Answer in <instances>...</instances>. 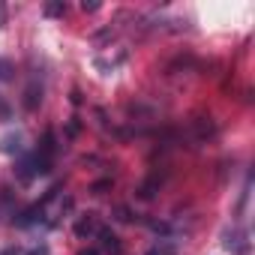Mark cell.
<instances>
[{
  "label": "cell",
  "instance_id": "cell-1",
  "mask_svg": "<svg viewBox=\"0 0 255 255\" xmlns=\"http://www.w3.org/2000/svg\"><path fill=\"white\" fill-rule=\"evenodd\" d=\"M39 102H42V84H39L36 78H30V84L24 87V108H27V111H36Z\"/></svg>",
  "mask_w": 255,
  "mask_h": 255
},
{
  "label": "cell",
  "instance_id": "cell-2",
  "mask_svg": "<svg viewBox=\"0 0 255 255\" xmlns=\"http://www.w3.org/2000/svg\"><path fill=\"white\" fill-rule=\"evenodd\" d=\"M99 231V225H96V216L93 213H87V216H81L78 222H75V234L78 237H90V234H96Z\"/></svg>",
  "mask_w": 255,
  "mask_h": 255
},
{
  "label": "cell",
  "instance_id": "cell-3",
  "mask_svg": "<svg viewBox=\"0 0 255 255\" xmlns=\"http://www.w3.org/2000/svg\"><path fill=\"white\" fill-rule=\"evenodd\" d=\"M96 237H99V246H102L105 252H111V255H117V252H120V243H117V237H114L108 228H99V231H96Z\"/></svg>",
  "mask_w": 255,
  "mask_h": 255
},
{
  "label": "cell",
  "instance_id": "cell-4",
  "mask_svg": "<svg viewBox=\"0 0 255 255\" xmlns=\"http://www.w3.org/2000/svg\"><path fill=\"white\" fill-rule=\"evenodd\" d=\"M21 150V135L15 132H9V135H3V138H0V153H18Z\"/></svg>",
  "mask_w": 255,
  "mask_h": 255
},
{
  "label": "cell",
  "instance_id": "cell-5",
  "mask_svg": "<svg viewBox=\"0 0 255 255\" xmlns=\"http://www.w3.org/2000/svg\"><path fill=\"white\" fill-rule=\"evenodd\" d=\"M63 12H66V3H63V0L45 3V15H48V18H57V15H63Z\"/></svg>",
  "mask_w": 255,
  "mask_h": 255
},
{
  "label": "cell",
  "instance_id": "cell-6",
  "mask_svg": "<svg viewBox=\"0 0 255 255\" xmlns=\"http://www.w3.org/2000/svg\"><path fill=\"white\" fill-rule=\"evenodd\" d=\"M0 78H3V81L12 78V63L9 60H0Z\"/></svg>",
  "mask_w": 255,
  "mask_h": 255
},
{
  "label": "cell",
  "instance_id": "cell-7",
  "mask_svg": "<svg viewBox=\"0 0 255 255\" xmlns=\"http://www.w3.org/2000/svg\"><path fill=\"white\" fill-rule=\"evenodd\" d=\"M81 9H84V12H96V9H99V3H96V0H90V3L84 0V3H81Z\"/></svg>",
  "mask_w": 255,
  "mask_h": 255
},
{
  "label": "cell",
  "instance_id": "cell-8",
  "mask_svg": "<svg viewBox=\"0 0 255 255\" xmlns=\"http://www.w3.org/2000/svg\"><path fill=\"white\" fill-rule=\"evenodd\" d=\"M24 255H48V246H33V249L24 252Z\"/></svg>",
  "mask_w": 255,
  "mask_h": 255
},
{
  "label": "cell",
  "instance_id": "cell-9",
  "mask_svg": "<svg viewBox=\"0 0 255 255\" xmlns=\"http://www.w3.org/2000/svg\"><path fill=\"white\" fill-rule=\"evenodd\" d=\"M0 27H6V3L0 0Z\"/></svg>",
  "mask_w": 255,
  "mask_h": 255
},
{
  "label": "cell",
  "instance_id": "cell-10",
  "mask_svg": "<svg viewBox=\"0 0 255 255\" xmlns=\"http://www.w3.org/2000/svg\"><path fill=\"white\" fill-rule=\"evenodd\" d=\"M9 117V105L6 102H0V120H6Z\"/></svg>",
  "mask_w": 255,
  "mask_h": 255
},
{
  "label": "cell",
  "instance_id": "cell-11",
  "mask_svg": "<svg viewBox=\"0 0 255 255\" xmlns=\"http://www.w3.org/2000/svg\"><path fill=\"white\" fill-rule=\"evenodd\" d=\"M0 255H21V252H18V249H3Z\"/></svg>",
  "mask_w": 255,
  "mask_h": 255
},
{
  "label": "cell",
  "instance_id": "cell-12",
  "mask_svg": "<svg viewBox=\"0 0 255 255\" xmlns=\"http://www.w3.org/2000/svg\"><path fill=\"white\" fill-rule=\"evenodd\" d=\"M78 255H99L96 249H84V252H78Z\"/></svg>",
  "mask_w": 255,
  "mask_h": 255
},
{
  "label": "cell",
  "instance_id": "cell-13",
  "mask_svg": "<svg viewBox=\"0 0 255 255\" xmlns=\"http://www.w3.org/2000/svg\"><path fill=\"white\" fill-rule=\"evenodd\" d=\"M150 255H162V252H150Z\"/></svg>",
  "mask_w": 255,
  "mask_h": 255
}]
</instances>
